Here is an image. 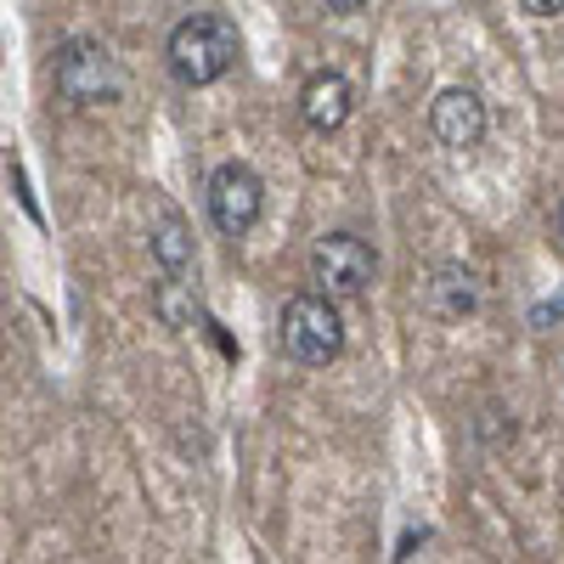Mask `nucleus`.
Segmentation results:
<instances>
[{
  "instance_id": "1",
  "label": "nucleus",
  "mask_w": 564,
  "mask_h": 564,
  "mask_svg": "<svg viewBox=\"0 0 564 564\" xmlns=\"http://www.w3.org/2000/svg\"><path fill=\"white\" fill-rule=\"evenodd\" d=\"M238 63V29H231L220 12H193L181 18L170 34V68L186 85H215L231 74Z\"/></svg>"
},
{
  "instance_id": "2",
  "label": "nucleus",
  "mask_w": 564,
  "mask_h": 564,
  "mask_svg": "<svg viewBox=\"0 0 564 564\" xmlns=\"http://www.w3.org/2000/svg\"><path fill=\"white\" fill-rule=\"evenodd\" d=\"M57 97L74 108H108L124 97V68L102 40L74 34L57 45Z\"/></svg>"
},
{
  "instance_id": "3",
  "label": "nucleus",
  "mask_w": 564,
  "mask_h": 564,
  "mask_svg": "<svg viewBox=\"0 0 564 564\" xmlns=\"http://www.w3.org/2000/svg\"><path fill=\"white\" fill-rule=\"evenodd\" d=\"M276 339L300 367H327L345 350V322H339L327 294H294L282 305V334Z\"/></svg>"
},
{
  "instance_id": "4",
  "label": "nucleus",
  "mask_w": 564,
  "mask_h": 564,
  "mask_svg": "<svg viewBox=\"0 0 564 564\" xmlns=\"http://www.w3.org/2000/svg\"><path fill=\"white\" fill-rule=\"evenodd\" d=\"M372 276H379V254H372L361 238H350V231H327V238L311 249V282L327 300L367 294Z\"/></svg>"
},
{
  "instance_id": "5",
  "label": "nucleus",
  "mask_w": 564,
  "mask_h": 564,
  "mask_svg": "<svg viewBox=\"0 0 564 564\" xmlns=\"http://www.w3.org/2000/svg\"><path fill=\"white\" fill-rule=\"evenodd\" d=\"M260 209H265V181L249 164H220L215 181H209V215H215V226L226 231V238H243V231H254Z\"/></svg>"
},
{
  "instance_id": "6",
  "label": "nucleus",
  "mask_w": 564,
  "mask_h": 564,
  "mask_svg": "<svg viewBox=\"0 0 564 564\" xmlns=\"http://www.w3.org/2000/svg\"><path fill=\"white\" fill-rule=\"evenodd\" d=\"M430 124H435V135L446 141V148H475V141L486 135V102L475 97V90H441L435 108H430Z\"/></svg>"
},
{
  "instance_id": "7",
  "label": "nucleus",
  "mask_w": 564,
  "mask_h": 564,
  "mask_svg": "<svg viewBox=\"0 0 564 564\" xmlns=\"http://www.w3.org/2000/svg\"><path fill=\"white\" fill-rule=\"evenodd\" d=\"M300 113H305V124L311 130H339L345 119H350V79L345 74H316L311 85H305V97H300Z\"/></svg>"
},
{
  "instance_id": "8",
  "label": "nucleus",
  "mask_w": 564,
  "mask_h": 564,
  "mask_svg": "<svg viewBox=\"0 0 564 564\" xmlns=\"http://www.w3.org/2000/svg\"><path fill=\"white\" fill-rule=\"evenodd\" d=\"M153 311H159L164 327L186 334V327L198 322V294H193V282H186V276H164L159 289H153Z\"/></svg>"
},
{
  "instance_id": "9",
  "label": "nucleus",
  "mask_w": 564,
  "mask_h": 564,
  "mask_svg": "<svg viewBox=\"0 0 564 564\" xmlns=\"http://www.w3.org/2000/svg\"><path fill=\"white\" fill-rule=\"evenodd\" d=\"M153 260L164 265V276H193V231L181 226V215H164V226L153 231Z\"/></svg>"
},
{
  "instance_id": "10",
  "label": "nucleus",
  "mask_w": 564,
  "mask_h": 564,
  "mask_svg": "<svg viewBox=\"0 0 564 564\" xmlns=\"http://www.w3.org/2000/svg\"><path fill=\"white\" fill-rule=\"evenodd\" d=\"M430 305L441 311V316H468L480 305V282L468 276V271H435V282H430Z\"/></svg>"
},
{
  "instance_id": "11",
  "label": "nucleus",
  "mask_w": 564,
  "mask_h": 564,
  "mask_svg": "<svg viewBox=\"0 0 564 564\" xmlns=\"http://www.w3.org/2000/svg\"><path fill=\"white\" fill-rule=\"evenodd\" d=\"M520 12H531V18H558L564 0H520Z\"/></svg>"
},
{
  "instance_id": "12",
  "label": "nucleus",
  "mask_w": 564,
  "mask_h": 564,
  "mask_svg": "<svg viewBox=\"0 0 564 564\" xmlns=\"http://www.w3.org/2000/svg\"><path fill=\"white\" fill-rule=\"evenodd\" d=\"M558 316H564V300H553V305H536V311H531V322H536V327H542V322H558Z\"/></svg>"
},
{
  "instance_id": "13",
  "label": "nucleus",
  "mask_w": 564,
  "mask_h": 564,
  "mask_svg": "<svg viewBox=\"0 0 564 564\" xmlns=\"http://www.w3.org/2000/svg\"><path fill=\"white\" fill-rule=\"evenodd\" d=\"M327 12H339V18H356V12H367V0H327Z\"/></svg>"
},
{
  "instance_id": "14",
  "label": "nucleus",
  "mask_w": 564,
  "mask_h": 564,
  "mask_svg": "<svg viewBox=\"0 0 564 564\" xmlns=\"http://www.w3.org/2000/svg\"><path fill=\"white\" fill-rule=\"evenodd\" d=\"M553 231H558V238H564V204L553 209Z\"/></svg>"
}]
</instances>
